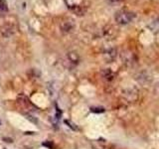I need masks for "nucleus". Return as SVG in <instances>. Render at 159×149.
<instances>
[{
	"label": "nucleus",
	"mask_w": 159,
	"mask_h": 149,
	"mask_svg": "<svg viewBox=\"0 0 159 149\" xmlns=\"http://www.w3.org/2000/svg\"><path fill=\"white\" fill-rule=\"evenodd\" d=\"M134 17H135V15H134V13H132V12L121 10V11H118L115 13L114 19H115V21H116L118 24H120V25H126V24L132 22Z\"/></svg>",
	"instance_id": "f257e3e1"
},
{
	"label": "nucleus",
	"mask_w": 159,
	"mask_h": 149,
	"mask_svg": "<svg viewBox=\"0 0 159 149\" xmlns=\"http://www.w3.org/2000/svg\"><path fill=\"white\" fill-rule=\"evenodd\" d=\"M124 98L126 99V100L128 102H133L138 99V91L134 88H131V90H127L124 92Z\"/></svg>",
	"instance_id": "f03ea898"
},
{
	"label": "nucleus",
	"mask_w": 159,
	"mask_h": 149,
	"mask_svg": "<svg viewBox=\"0 0 159 149\" xmlns=\"http://www.w3.org/2000/svg\"><path fill=\"white\" fill-rule=\"evenodd\" d=\"M115 56H116V51H115L114 49H110L109 51L105 52V58L109 59V61L113 60L115 58Z\"/></svg>",
	"instance_id": "7ed1b4c3"
},
{
	"label": "nucleus",
	"mask_w": 159,
	"mask_h": 149,
	"mask_svg": "<svg viewBox=\"0 0 159 149\" xmlns=\"http://www.w3.org/2000/svg\"><path fill=\"white\" fill-rule=\"evenodd\" d=\"M68 58L70 59V61L71 62H73V63H78L79 62V56L77 53H75V52H71V53L68 54Z\"/></svg>",
	"instance_id": "20e7f679"
},
{
	"label": "nucleus",
	"mask_w": 159,
	"mask_h": 149,
	"mask_svg": "<svg viewBox=\"0 0 159 149\" xmlns=\"http://www.w3.org/2000/svg\"><path fill=\"white\" fill-rule=\"evenodd\" d=\"M61 28H62V30L63 31H65V32H69L72 30V28H73V24L70 22H64L61 24Z\"/></svg>",
	"instance_id": "39448f33"
},
{
	"label": "nucleus",
	"mask_w": 159,
	"mask_h": 149,
	"mask_svg": "<svg viewBox=\"0 0 159 149\" xmlns=\"http://www.w3.org/2000/svg\"><path fill=\"white\" fill-rule=\"evenodd\" d=\"M0 11L7 12L8 11V5L6 0H0Z\"/></svg>",
	"instance_id": "423d86ee"
},
{
	"label": "nucleus",
	"mask_w": 159,
	"mask_h": 149,
	"mask_svg": "<svg viewBox=\"0 0 159 149\" xmlns=\"http://www.w3.org/2000/svg\"><path fill=\"white\" fill-rule=\"evenodd\" d=\"M103 76H105V79L109 80H111L113 79V74L111 73L109 69H106L105 71H103Z\"/></svg>",
	"instance_id": "0eeeda50"
},
{
	"label": "nucleus",
	"mask_w": 159,
	"mask_h": 149,
	"mask_svg": "<svg viewBox=\"0 0 159 149\" xmlns=\"http://www.w3.org/2000/svg\"><path fill=\"white\" fill-rule=\"evenodd\" d=\"M105 108L103 107H91V112H94V114H102L105 112Z\"/></svg>",
	"instance_id": "6e6552de"
},
{
	"label": "nucleus",
	"mask_w": 159,
	"mask_h": 149,
	"mask_svg": "<svg viewBox=\"0 0 159 149\" xmlns=\"http://www.w3.org/2000/svg\"><path fill=\"white\" fill-rule=\"evenodd\" d=\"M65 123L68 124V126H69L70 128H72V129H74V130H78V127L75 125L74 123H72L70 120H65Z\"/></svg>",
	"instance_id": "1a4fd4ad"
},
{
	"label": "nucleus",
	"mask_w": 159,
	"mask_h": 149,
	"mask_svg": "<svg viewBox=\"0 0 159 149\" xmlns=\"http://www.w3.org/2000/svg\"><path fill=\"white\" fill-rule=\"evenodd\" d=\"M43 145H44V146L49 147V148H53V144H52V143H49V142H44V143H43Z\"/></svg>",
	"instance_id": "9d476101"
},
{
	"label": "nucleus",
	"mask_w": 159,
	"mask_h": 149,
	"mask_svg": "<svg viewBox=\"0 0 159 149\" xmlns=\"http://www.w3.org/2000/svg\"><path fill=\"white\" fill-rule=\"evenodd\" d=\"M0 123H1V122H0Z\"/></svg>",
	"instance_id": "9b49d317"
}]
</instances>
